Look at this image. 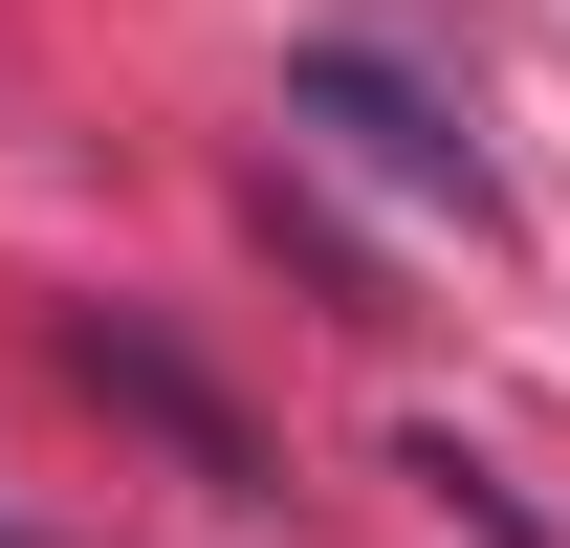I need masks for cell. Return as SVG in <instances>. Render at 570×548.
<instances>
[{"label": "cell", "instance_id": "obj_1", "mask_svg": "<svg viewBox=\"0 0 570 548\" xmlns=\"http://www.w3.org/2000/svg\"><path fill=\"white\" fill-rule=\"evenodd\" d=\"M285 133H330L352 176H395V198H439L461 242L504 219V176H483V133H461V88H417L395 45H285Z\"/></svg>", "mask_w": 570, "mask_h": 548}, {"label": "cell", "instance_id": "obj_2", "mask_svg": "<svg viewBox=\"0 0 570 548\" xmlns=\"http://www.w3.org/2000/svg\"><path fill=\"white\" fill-rule=\"evenodd\" d=\"M67 373H88L110 417H154V439H176L198 482H264V439H242V417H219V395H198V373H176L154 330H110V307H88V330H67Z\"/></svg>", "mask_w": 570, "mask_h": 548}, {"label": "cell", "instance_id": "obj_3", "mask_svg": "<svg viewBox=\"0 0 570 548\" xmlns=\"http://www.w3.org/2000/svg\"><path fill=\"white\" fill-rule=\"evenodd\" d=\"M0 548H22V527H0Z\"/></svg>", "mask_w": 570, "mask_h": 548}]
</instances>
